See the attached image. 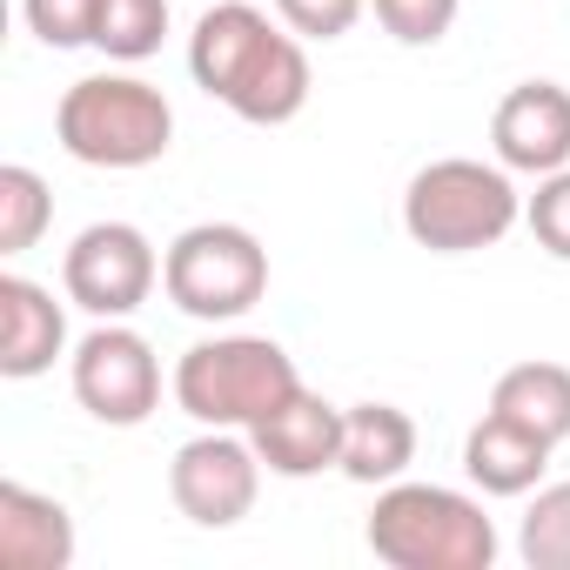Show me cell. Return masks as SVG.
<instances>
[{"mask_svg":"<svg viewBox=\"0 0 570 570\" xmlns=\"http://www.w3.org/2000/svg\"><path fill=\"white\" fill-rule=\"evenodd\" d=\"M188 75L248 128H282L309 108V48L296 28H275L248 0H215L188 35Z\"/></svg>","mask_w":570,"mask_h":570,"instance_id":"obj_1","label":"cell"},{"mask_svg":"<svg viewBox=\"0 0 570 570\" xmlns=\"http://www.w3.org/2000/svg\"><path fill=\"white\" fill-rule=\"evenodd\" d=\"M363 543L390 570H490L497 563V523L470 490L450 483H383L376 510L363 523Z\"/></svg>","mask_w":570,"mask_h":570,"instance_id":"obj_2","label":"cell"},{"mask_svg":"<svg viewBox=\"0 0 570 570\" xmlns=\"http://www.w3.org/2000/svg\"><path fill=\"white\" fill-rule=\"evenodd\" d=\"M168 390L175 410L195 416L202 430H255L268 410H282L303 390V370L275 336H208L181 350Z\"/></svg>","mask_w":570,"mask_h":570,"instance_id":"obj_3","label":"cell"},{"mask_svg":"<svg viewBox=\"0 0 570 570\" xmlns=\"http://www.w3.org/2000/svg\"><path fill=\"white\" fill-rule=\"evenodd\" d=\"M517 222H523V195H517V181H510L503 161L443 155V161L416 168L410 188H403V228L430 255L497 248Z\"/></svg>","mask_w":570,"mask_h":570,"instance_id":"obj_4","label":"cell"},{"mask_svg":"<svg viewBox=\"0 0 570 570\" xmlns=\"http://www.w3.org/2000/svg\"><path fill=\"white\" fill-rule=\"evenodd\" d=\"M55 135L81 168H155L175 141V108L141 75H81L55 108Z\"/></svg>","mask_w":570,"mask_h":570,"instance_id":"obj_5","label":"cell"},{"mask_svg":"<svg viewBox=\"0 0 570 570\" xmlns=\"http://www.w3.org/2000/svg\"><path fill=\"white\" fill-rule=\"evenodd\" d=\"M161 289L195 323H235L268 296V248L242 222H195L161 255Z\"/></svg>","mask_w":570,"mask_h":570,"instance_id":"obj_6","label":"cell"},{"mask_svg":"<svg viewBox=\"0 0 570 570\" xmlns=\"http://www.w3.org/2000/svg\"><path fill=\"white\" fill-rule=\"evenodd\" d=\"M161 282V255L135 222H88L61 255V289L95 323H128Z\"/></svg>","mask_w":570,"mask_h":570,"instance_id":"obj_7","label":"cell"},{"mask_svg":"<svg viewBox=\"0 0 570 570\" xmlns=\"http://www.w3.org/2000/svg\"><path fill=\"white\" fill-rule=\"evenodd\" d=\"M68 383L75 403L108 430H135L161 410V356L128 323H95L68 356Z\"/></svg>","mask_w":570,"mask_h":570,"instance_id":"obj_8","label":"cell"},{"mask_svg":"<svg viewBox=\"0 0 570 570\" xmlns=\"http://www.w3.org/2000/svg\"><path fill=\"white\" fill-rule=\"evenodd\" d=\"M168 497L188 523L202 530H228L255 510L262 497V456L248 443V430H202L175 450L168 463Z\"/></svg>","mask_w":570,"mask_h":570,"instance_id":"obj_9","label":"cell"},{"mask_svg":"<svg viewBox=\"0 0 570 570\" xmlns=\"http://www.w3.org/2000/svg\"><path fill=\"white\" fill-rule=\"evenodd\" d=\"M490 148L510 175H557L570 168V88L517 81L490 115Z\"/></svg>","mask_w":570,"mask_h":570,"instance_id":"obj_10","label":"cell"},{"mask_svg":"<svg viewBox=\"0 0 570 570\" xmlns=\"http://www.w3.org/2000/svg\"><path fill=\"white\" fill-rule=\"evenodd\" d=\"M255 456L268 476H323V470H343V410L316 390H296L282 410H268L255 430H248Z\"/></svg>","mask_w":570,"mask_h":570,"instance_id":"obj_11","label":"cell"},{"mask_svg":"<svg viewBox=\"0 0 570 570\" xmlns=\"http://www.w3.org/2000/svg\"><path fill=\"white\" fill-rule=\"evenodd\" d=\"M68 356V309L35 275H0V376L35 383Z\"/></svg>","mask_w":570,"mask_h":570,"instance_id":"obj_12","label":"cell"},{"mask_svg":"<svg viewBox=\"0 0 570 570\" xmlns=\"http://www.w3.org/2000/svg\"><path fill=\"white\" fill-rule=\"evenodd\" d=\"M0 563L8 570H68L75 563V517L61 497L28 483H0Z\"/></svg>","mask_w":570,"mask_h":570,"instance_id":"obj_13","label":"cell"},{"mask_svg":"<svg viewBox=\"0 0 570 570\" xmlns=\"http://www.w3.org/2000/svg\"><path fill=\"white\" fill-rule=\"evenodd\" d=\"M550 450L557 443H543L523 423L483 410V423H470V436H463V476L483 497H530L543 483V470H550Z\"/></svg>","mask_w":570,"mask_h":570,"instance_id":"obj_14","label":"cell"},{"mask_svg":"<svg viewBox=\"0 0 570 570\" xmlns=\"http://www.w3.org/2000/svg\"><path fill=\"white\" fill-rule=\"evenodd\" d=\"M416 463V423L396 403H350L343 410V476L350 483H396Z\"/></svg>","mask_w":570,"mask_h":570,"instance_id":"obj_15","label":"cell"},{"mask_svg":"<svg viewBox=\"0 0 570 570\" xmlns=\"http://www.w3.org/2000/svg\"><path fill=\"white\" fill-rule=\"evenodd\" d=\"M490 410L523 423L543 443H563L570 436V370L563 363H510L490 390Z\"/></svg>","mask_w":570,"mask_h":570,"instance_id":"obj_16","label":"cell"},{"mask_svg":"<svg viewBox=\"0 0 570 570\" xmlns=\"http://www.w3.org/2000/svg\"><path fill=\"white\" fill-rule=\"evenodd\" d=\"M55 222V188L28 168V161H8L0 168V255H28Z\"/></svg>","mask_w":570,"mask_h":570,"instance_id":"obj_17","label":"cell"},{"mask_svg":"<svg viewBox=\"0 0 570 570\" xmlns=\"http://www.w3.org/2000/svg\"><path fill=\"white\" fill-rule=\"evenodd\" d=\"M168 41V0H101L95 14V48L108 61H148Z\"/></svg>","mask_w":570,"mask_h":570,"instance_id":"obj_18","label":"cell"},{"mask_svg":"<svg viewBox=\"0 0 570 570\" xmlns=\"http://www.w3.org/2000/svg\"><path fill=\"white\" fill-rule=\"evenodd\" d=\"M517 557L530 570H570V483H537L517 523Z\"/></svg>","mask_w":570,"mask_h":570,"instance_id":"obj_19","label":"cell"},{"mask_svg":"<svg viewBox=\"0 0 570 570\" xmlns=\"http://www.w3.org/2000/svg\"><path fill=\"white\" fill-rule=\"evenodd\" d=\"M370 8H376V21H383L390 41H403V48H436V41L456 28L463 0H370Z\"/></svg>","mask_w":570,"mask_h":570,"instance_id":"obj_20","label":"cell"},{"mask_svg":"<svg viewBox=\"0 0 570 570\" xmlns=\"http://www.w3.org/2000/svg\"><path fill=\"white\" fill-rule=\"evenodd\" d=\"M101 0H21V21L41 48H95Z\"/></svg>","mask_w":570,"mask_h":570,"instance_id":"obj_21","label":"cell"},{"mask_svg":"<svg viewBox=\"0 0 570 570\" xmlns=\"http://www.w3.org/2000/svg\"><path fill=\"white\" fill-rule=\"evenodd\" d=\"M523 222H530V235H537L543 255L570 262V168H557V175L537 181V195L523 202Z\"/></svg>","mask_w":570,"mask_h":570,"instance_id":"obj_22","label":"cell"},{"mask_svg":"<svg viewBox=\"0 0 570 570\" xmlns=\"http://www.w3.org/2000/svg\"><path fill=\"white\" fill-rule=\"evenodd\" d=\"M370 0H275L282 28H296L303 41H343L356 21H363Z\"/></svg>","mask_w":570,"mask_h":570,"instance_id":"obj_23","label":"cell"}]
</instances>
